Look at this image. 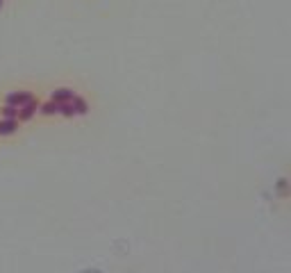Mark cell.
<instances>
[{"label":"cell","instance_id":"1","mask_svg":"<svg viewBox=\"0 0 291 273\" xmlns=\"http://www.w3.org/2000/svg\"><path fill=\"white\" fill-rule=\"evenodd\" d=\"M32 100H35V96L30 91H12L5 103L9 107H23V105H28V103H32Z\"/></svg>","mask_w":291,"mask_h":273},{"label":"cell","instance_id":"2","mask_svg":"<svg viewBox=\"0 0 291 273\" xmlns=\"http://www.w3.org/2000/svg\"><path fill=\"white\" fill-rule=\"evenodd\" d=\"M36 112H39V103H36V98H35L32 103H28V105L18 107V121H30Z\"/></svg>","mask_w":291,"mask_h":273},{"label":"cell","instance_id":"3","mask_svg":"<svg viewBox=\"0 0 291 273\" xmlns=\"http://www.w3.org/2000/svg\"><path fill=\"white\" fill-rule=\"evenodd\" d=\"M75 98V91L73 89H55L53 91V100L55 103H71Z\"/></svg>","mask_w":291,"mask_h":273},{"label":"cell","instance_id":"4","mask_svg":"<svg viewBox=\"0 0 291 273\" xmlns=\"http://www.w3.org/2000/svg\"><path fill=\"white\" fill-rule=\"evenodd\" d=\"M16 127H18V121L16 119H2L0 121V134L5 137V134H14Z\"/></svg>","mask_w":291,"mask_h":273},{"label":"cell","instance_id":"5","mask_svg":"<svg viewBox=\"0 0 291 273\" xmlns=\"http://www.w3.org/2000/svg\"><path fill=\"white\" fill-rule=\"evenodd\" d=\"M62 109V103H55V100H48V103H43L41 107H39V112L46 114V116H53V114H57Z\"/></svg>","mask_w":291,"mask_h":273},{"label":"cell","instance_id":"6","mask_svg":"<svg viewBox=\"0 0 291 273\" xmlns=\"http://www.w3.org/2000/svg\"><path fill=\"white\" fill-rule=\"evenodd\" d=\"M2 119H16L18 121V107L5 105V109H2Z\"/></svg>","mask_w":291,"mask_h":273},{"label":"cell","instance_id":"7","mask_svg":"<svg viewBox=\"0 0 291 273\" xmlns=\"http://www.w3.org/2000/svg\"><path fill=\"white\" fill-rule=\"evenodd\" d=\"M0 7H2V0H0Z\"/></svg>","mask_w":291,"mask_h":273}]
</instances>
